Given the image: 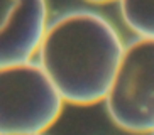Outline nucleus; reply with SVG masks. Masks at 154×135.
<instances>
[{
	"label": "nucleus",
	"mask_w": 154,
	"mask_h": 135,
	"mask_svg": "<svg viewBox=\"0 0 154 135\" xmlns=\"http://www.w3.org/2000/svg\"><path fill=\"white\" fill-rule=\"evenodd\" d=\"M86 2H90V4H100V5H103V4H112V2H119V0H86Z\"/></svg>",
	"instance_id": "obj_6"
},
{
	"label": "nucleus",
	"mask_w": 154,
	"mask_h": 135,
	"mask_svg": "<svg viewBox=\"0 0 154 135\" xmlns=\"http://www.w3.org/2000/svg\"><path fill=\"white\" fill-rule=\"evenodd\" d=\"M34 135H42V134H34Z\"/></svg>",
	"instance_id": "obj_7"
},
{
	"label": "nucleus",
	"mask_w": 154,
	"mask_h": 135,
	"mask_svg": "<svg viewBox=\"0 0 154 135\" xmlns=\"http://www.w3.org/2000/svg\"><path fill=\"white\" fill-rule=\"evenodd\" d=\"M152 135H154V132H152Z\"/></svg>",
	"instance_id": "obj_8"
},
{
	"label": "nucleus",
	"mask_w": 154,
	"mask_h": 135,
	"mask_svg": "<svg viewBox=\"0 0 154 135\" xmlns=\"http://www.w3.org/2000/svg\"><path fill=\"white\" fill-rule=\"evenodd\" d=\"M63 105L39 63L0 66V135L44 134L59 120Z\"/></svg>",
	"instance_id": "obj_2"
},
{
	"label": "nucleus",
	"mask_w": 154,
	"mask_h": 135,
	"mask_svg": "<svg viewBox=\"0 0 154 135\" xmlns=\"http://www.w3.org/2000/svg\"><path fill=\"white\" fill-rule=\"evenodd\" d=\"M48 26L46 0H17L0 29V66L32 61Z\"/></svg>",
	"instance_id": "obj_4"
},
{
	"label": "nucleus",
	"mask_w": 154,
	"mask_h": 135,
	"mask_svg": "<svg viewBox=\"0 0 154 135\" xmlns=\"http://www.w3.org/2000/svg\"><path fill=\"white\" fill-rule=\"evenodd\" d=\"M103 101L120 130L132 135L154 132V39L139 37L124 47Z\"/></svg>",
	"instance_id": "obj_3"
},
{
	"label": "nucleus",
	"mask_w": 154,
	"mask_h": 135,
	"mask_svg": "<svg viewBox=\"0 0 154 135\" xmlns=\"http://www.w3.org/2000/svg\"><path fill=\"white\" fill-rule=\"evenodd\" d=\"M125 24L140 37L154 39V0H119Z\"/></svg>",
	"instance_id": "obj_5"
},
{
	"label": "nucleus",
	"mask_w": 154,
	"mask_h": 135,
	"mask_svg": "<svg viewBox=\"0 0 154 135\" xmlns=\"http://www.w3.org/2000/svg\"><path fill=\"white\" fill-rule=\"evenodd\" d=\"M124 52L115 27L100 14L75 10L48 26L37 56L64 103L103 101Z\"/></svg>",
	"instance_id": "obj_1"
}]
</instances>
